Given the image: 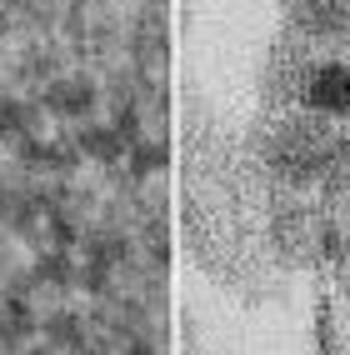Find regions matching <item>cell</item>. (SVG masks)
<instances>
[{"mask_svg": "<svg viewBox=\"0 0 350 355\" xmlns=\"http://www.w3.org/2000/svg\"><path fill=\"white\" fill-rule=\"evenodd\" d=\"M290 26L310 40H331L350 31V0H290Z\"/></svg>", "mask_w": 350, "mask_h": 355, "instance_id": "cell-3", "label": "cell"}, {"mask_svg": "<svg viewBox=\"0 0 350 355\" xmlns=\"http://www.w3.org/2000/svg\"><path fill=\"white\" fill-rule=\"evenodd\" d=\"M45 336L55 350H80V320L76 315H51L45 320Z\"/></svg>", "mask_w": 350, "mask_h": 355, "instance_id": "cell-7", "label": "cell"}, {"mask_svg": "<svg viewBox=\"0 0 350 355\" xmlns=\"http://www.w3.org/2000/svg\"><path fill=\"white\" fill-rule=\"evenodd\" d=\"M30 355H55V345H40V350H30Z\"/></svg>", "mask_w": 350, "mask_h": 355, "instance_id": "cell-8", "label": "cell"}, {"mask_svg": "<svg viewBox=\"0 0 350 355\" xmlns=\"http://www.w3.org/2000/svg\"><path fill=\"white\" fill-rule=\"evenodd\" d=\"M331 155H335V140L325 135L320 115H315V121H295V125L280 130L275 165H280V171H286L290 180H306V175L325 171V165H331Z\"/></svg>", "mask_w": 350, "mask_h": 355, "instance_id": "cell-1", "label": "cell"}, {"mask_svg": "<svg viewBox=\"0 0 350 355\" xmlns=\"http://www.w3.org/2000/svg\"><path fill=\"white\" fill-rule=\"evenodd\" d=\"M125 146H130V140H125L121 125H85V130L76 135V150L90 155V160H121Z\"/></svg>", "mask_w": 350, "mask_h": 355, "instance_id": "cell-5", "label": "cell"}, {"mask_svg": "<svg viewBox=\"0 0 350 355\" xmlns=\"http://www.w3.org/2000/svg\"><path fill=\"white\" fill-rule=\"evenodd\" d=\"M96 105H100V90L85 76H65L45 85V110L60 115V121H85V115H96Z\"/></svg>", "mask_w": 350, "mask_h": 355, "instance_id": "cell-4", "label": "cell"}, {"mask_svg": "<svg viewBox=\"0 0 350 355\" xmlns=\"http://www.w3.org/2000/svg\"><path fill=\"white\" fill-rule=\"evenodd\" d=\"M300 101L320 121H345L350 115V65L345 60H315L300 76Z\"/></svg>", "mask_w": 350, "mask_h": 355, "instance_id": "cell-2", "label": "cell"}, {"mask_svg": "<svg viewBox=\"0 0 350 355\" xmlns=\"http://www.w3.org/2000/svg\"><path fill=\"white\" fill-rule=\"evenodd\" d=\"M30 130V105L26 101H0V140H26Z\"/></svg>", "mask_w": 350, "mask_h": 355, "instance_id": "cell-6", "label": "cell"}]
</instances>
